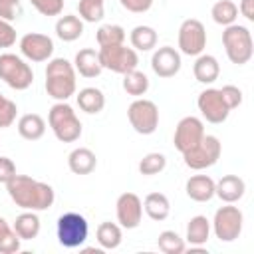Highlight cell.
Returning <instances> with one entry per match:
<instances>
[{"mask_svg": "<svg viewBox=\"0 0 254 254\" xmlns=\"http://www.w3.org/2000/svg\"><path fill=\"white\" fill-rule=\"evenodd\" d=\"M6 190L12 202L24 210H48L56 200V192L48 183L18 173L6 183Z\"/></svg>", "mask_w": 254, "mask_h": 254, "instance_id": "6da1fadb", "label": "cell"}, {"mask_svg": "<svg viewBox=\"0 0 254 254\" xmlns=\"http://www.w3.org/2000/svg\"><path fill=\"white\" fill-rule=\"evenodd\" d=\"M46 91L56 101H67L75 93V67L65 58H54L46 67Z\"/></svg>", "mask_w": 254, "mask_h": 254, "instance_id": "7a4b0ae2", "label": "cell"}, {"mask_svg": "<svg viewBox=\"0 0 254 254\" xmlns=\"http://www.w3.org/2000/svg\"><path fill=\"white\" fill-rule=\"evenodd\" d=\"M48 123L56 139L62 143H73L81 137V121L77 119L73 107L65 101H58L50 107Z\"/></svg>", "mask_w": 254, "mask_h": 254, "instance_id": "3957f363", "label": "cell"}, {"mask_svg": "<svg viewBox=\"0 0 254 254\" xmlns=\"http://www.w3.org/2000/svg\"><path fill=\"white\" fill-rule=\"evenodd\" d=\"M222 44H224V52H226L228 60L236 65L248 64L252 54H254L252 34L246 26H240V24H230L224 28Z\"/></svg>", "mask_w": 254, "mask_h": 254, "instance_id": "277c9868", "label": "cell"}, {"mask_svg": "<svg viewBox=\"0 0 254 254\" xmlns=\"http://www.w3.org/2000/svg\"><path fill=\"white\" fill-rule=\"evenodd\" d=\"M0 79L8 87H12L16 91H24L32 85L34 71H32L30 64H26L20 56L0 54Z\"/></svg>", "mask_w": 254, "mask_h": 254, "instance_id": "5b68a950", "label": "cell"}, {"mask_svg": "<svg viewBox=\"0 0 254 254\" xmlns=\"http://www.w3.org/2000/svg\"><path fill=\"white\" fill-rule=\"evenodd\" d=\"M58 242L64 248H79L89 234V226L85 216H81L79 212H65L58 218Z\"/></svg>", "mask_w": 254, "mask_h": 254, "instance_id": "8992f818", "label": "cell"}, {"mask_svg": "<svg viewBox=\"0 0 254 254\" xmlns=\"http://www.w3.org/2000/svg\"><path fill=\"white\" fill-rule=\"evenodd\" d=\"M99 62L103 65V69L115 71V73H127L131 69H137L139 64V56L137 50L127 48L125 44H117V46H99Z\"/></svg>", "mask_w": 254, "mask_h": 254, "instance_id": "52a82bcc", "label": "cell"}, {"mask_svg": "<svg viewBox=\"0 0 254 254\" xmlns=\"http://www.w3.org/2000/svg\"><path fill=\"white\" fill-rule=\"evenodd\" d=\"M244 214L238 206H232V202H226V206H220L214 212L212 218V230L214 236L220 242H234L242 232Z\"/></svg>", "mask_w": 254, "mask_h": 254, "instance_id": "ba28073f", "label": "cell"}, {"mask_svg": "<svg viewBox=\"0 0 254 254\" xmlns=\"http://www.w3.org/2000/svg\"><path fill=\"white\" fill-rule=\"evenodd\" d=\"M127 119L139 135H151L159 127V107L145 97H137L127 107Z\"/></svg>", "mask_w": 254, "mask_h": 254, "instance_id": "9c48e42d", "label": "cell"}, {"mask_svg": "<svg viewBox=\"0 0 254 254\" xmlns=\"http://www.w3.org/2000/svg\"><path fill=\"white\" fill-rule=\"evenodd\" d=\"M220 153H222V145H220L218 137L204 133V137L200 139V143L196 147H192L190 151L183 153V159H185V165L189 169L202 171V169L212 167L220 159Z\"/></svg>", "mask_w": 254, "mask_h": 254, "instance_id": "30bf717a", "label": "cell"}, {"mask_svg": "<svg viewBox=\"0 0 254 254\" xmlns=\"http://www.w3.org/2000/svg\"><path fill=\"white\" fill-rule=\"evenodd\" d=\"M206 48V30L200 20L187 18L179 28V50L185 56H200Z\"/></svg>", "mask_w": 254, "mask_h": 254, "instance_id": "8fae6325", "label": "cell"}, {"mask_svg": "<svg viewBox=\"0 0 254 254\" xmlns=\"http://www.w3.org/2000/svg\"><path fill=\"white\" fill-rule=\"evenodd\" d=\"M196 105H198V111L200 115L208 121V123H224L230 115V109L220 93V89H214V87H208L204 91L198 93V99H196Z\"/></svg>", "mask_w": 254, "mask_h": 254, "instance_id": "7c38bea8", "label": "cell"}, {"mask_svg": "<svg viewBox=\"0 0 254 254\" xmlns=\"http://www.w3.org/2000/svg\"><path fill=\"white\" fill-rule=\"evenodd\" d=\"M202 137H204L202 121L198 117H194V115H187L177 123V129H175V135H173V143H175V149L179 153H187L192 147H196Z\"/></svg>", "mask_w": 254, "mask_h": 254, "instance_id": "4fadbf2b", "label": "cell"}, {"mask_svg": "<svg viewBox=\"0 0 254 254\" xmlns=\"http://www.w3.org/2000/svg\"><path fill=\"white\" fill-rule=\"evenodd\" d=\"M20 52L30 62H48L54 54V42L50 36L40 32H30L20 38Z\"/></svg>", "mask_w": 254, "mask_h": 254, "instance_id": "5bb4252c", "label": "cell"}, {"mask_svg": "<svg viewBox=\"0 0 254 254\" xmlns=\"http://www.w3.org/2000/svg\"><path fill=\"white\" fill-rule=\"evenodd\" d=\"M115 212H117V222L121 228L133 230L141 224L143 218V202L135 192H123L119 194L115 202Z\"/></svg>", "mask_w": 254, "mask_h": 254, "instance_id": "9a60e30c", "label": "cell"}, {"mask_svg": "<svg viewBox=\"0 0 254 254\" xmlns=\"http://www.w3.org/2000/svg\"><path fill=\"white\" fill-rule=\"evenodd\" d=\"M181 54L171 48V46H163V48H157L153 52V58H151V67L153 71L159 75V77H173L181 71Z\"/></svg>", "mask_w": 254, "mask_h": 254, "instance_id": "2e32d148", "label": "cell"}, {"mask_svg": "<svg viewBox=\"0 0 254 254\" xmlns=\"http://www.w3.org/2000/svg\"><path fill=\"white\" fill-rule=\"evenodd\" d=\"M246 183L238 175H224L218 183H214V194L222 202H236L244 196Z\"/></svg>", "mask_w": 254, "mask_h": 254, "instance_id": "e0dca14e", "label": "cell"}, {"mask_svg": "<svg viewBox=\"0 0 254 254\" xmlns=\"http://www.w3.org/2000/svg\"><path fill=\"white\" fill-rule=\"evenodd\" d=\"M73 67L75 71L81 75V77H97L101 71H103V65L99 62V54L93 50V48H83L75 54V60H73Z\"/></svg>", "mask_w": 254, "mask_h": 254, "instance_id": "ac0fdd59", "label": "cell"}, {"mask_svg": "<svg viewBox=\"0 0 254 254\" xmlns=\"http://www.w3.org/2000/svg\"><path fill=\"white\" fill-rule=\"evenodd\" d=\"M67 167L73 175H89L97 167V157L87 147H77L67 155Z\"/></svg>", "mask_w": 254, "mask_h": 254, "instance_id": "d6986e66", "label": "cell"}, {"mask_svg": "<svg viewBox=\"0 0 254 254\" xmlns=\"http://www.w3.org/2000/svg\"><path fill=\"white\" fill-rule=\"evenodd\" d=\"M185 190L194 202H208L214 196V181L208 175H194L187 181Z\"/></svg>", "mask_w": 254, "mask_h": 254, "instance_id": "ffe728a7", "label": "cell"}, {"mask_svg": "<svg viewBox=\"0 0 254 254\" xmlns=\"http://www.w3.org/2000/svg\"><path fill=\"white\" fill-rule=\"evenodd\" d=\"M192 73H194V79L200 81V83H214L220 75V65H218V60L214 56H208V54H200L196 56V62L192 65Z\"/></svg>", "mask_w": 254, "mask_h": 254, "instance_id": "44dd1931", "label": "cell"}, {"mask_svg": "<svg viewBox=\"0 0 254 254\" xmlns=\"http://www.w3.org/2000/svg\"><path fill=\"white\" fill-rule=\"evenodd\" d=\"M18 133L26 141H38L46 133V121L38 113H26L18 119Z\"/></svg>", "mask_w": 254, "mask_h": 254, "instance_id": "7402d4cb", "label": "cell"}, {"mask_svg": "<svg viewBox=\"0 0 254 254\" xmlns=\"http://www.w3.org/2000/svg\"><path fill=\"white\" fill-rule=\"evenodd\" d=\"M83 34V20L75 14H65L56 22V36L62 42H75Z\"/></svg>", "mask_w": 254, "mask_h": 254, "instance_id": "603a6c76", "label": "cell"}, {"mask_svg": "<svg viewBox=\"0 0 254 254\" xmlns=\"http://www.w3.org/2000/svg\"><path fill=\"white\" fill-rule=\"evenodd\" d=\"M143 208L147 216L155 222H163L171 214V202L163 192H149L143 200Z\"/></svg>", "mask_w": 254, "mask_h": 254, "instance_id": "cb8c5ba5", "label": "cell"}, {"mask_svg": "<svg viewBox=\"0 0 254 254\" xmlns=\"http://www.w3.org/2000/svg\"><path fill=\"white\" fill-rule=\"evenodd\" d=\"M12 228L20 236V240H34L40 234L42 224H40V218H38L36 210H26V212L16 216Z\"/></svg>", "mask_w": 254, "mask_h": 254, "instance_id": "d4e9b609", "label": "cell"}, {"mask_svg": "<svg viewBox=\"0 0 254 254\" xmlns=\"http://www.w3.org/2000/svg\"><path fill=\"white\" fill-rule=\"evenodd\" d=\"M208 236H210V220L202 214L192 216L187 224V242L192 246H202L206 244Z\"/></svg>", "mask_w": 254, "mask_h": 254, "instance_id": "484cf974", "label": "cell"}, {"mask_svg": "<svg viewBox=\"0 0 254 254\" xmlns=\"http://www.w3.org/2000/svg\"><path fill=\"white\" fill-rule=\"evenodd\" d=\"M77 105H79L81 111H85L89 115L99 113L105 107V95L97 87H83L77 93Z\"/></svg>", "mask_w": 254, "mask_h": 254, "instance_id": "4316f807", "label": "cell"}, {"mask_svg": "<svg viewBox=\"0 0 254 254\" xmlns=\"http://www.w3.org/2000/svg\"><path fill=\"white\" fill-rule=\"evenodd\" d=\"M95 238L99 242V246L103 250H115L121 240H123V232H121V226L115 224V222H101L95 230Z\"/></svg>", "mask_w": 254, "mask_h": 254, "instance_id": "83f0119b", "label": "cell"}, {"mask_svg": "<svg viewBox=\"0 0 254 254\" xmlns=\"http://www.w3.org/2000/svg\"><path fill=\"white\" fill-rule=\"evenodd\" d=\"M131 46L133 50H139V52H149L157 46V32L155 28L151 26H135L131 30Z\"/></svg>", "mask_w": 254, "mask_h": 254, "instance_id": "f1b7e54d", "label": "cell"}, {"mask_svg": "<svg viewBox=\"0 0 254 254\" xmlns=\"http://www.w3.org/2000/svg\"><path fill=\"white\" fill-rule=\"evenodd\" d=\"M210 16H212V20L216 24H220V26L226 28V26L234 24V20L238 18V6L232 0H218V2L212 4Z\"/></svg>", "mask_w": 254, "mask_h": 254, "instance_id": "f546056e", "label": "cell"}, {"mask_svg": "<svg viewBox=\"0 0 254 254\" xmlns=\"http://www.w3.org/2000/svg\"><path fill=\"white\" fill-rule=\"evenodd\" d=\"M123 89L127 95L141 97L149 89V77L139 69H131V71L123 73Z\"/></svg>", "mask_w": 254, "mask_h": 254, "instance_id": "4dcf8cb0", "label": "cell"}, {"mask_svg": "<svg viewBox=\"0 0 254 254\" xmlns=\"http://www.w3.org/2000/svg\"><path fill=\"white\" fill-rule=\"evenodd\" d=\"M99 46H117L125 42V30L119 24H103L95 32Z\"/></svg>", "mask_w": 254, "mask_h": 254, "instance_id": "1f68e13d", "label": "cell"}, {"mask_svg": "<svg viewBox=\"0 0 254 254\" xmlns=\"http://www.w3.org/2000/svg\"><path fill=\"white\" fill-rule=\"evenodd\" d=\"M20 236L14 232V228L6 222V218L0 216V254H14L20 250Z\"/></svg>", "mask_w": 254, "mask_h": 254, "instance_id": "d6a6232c", "label": "cell"}, {"mask_svg": "<svg viewBox=\"0 0 254 254\" xmlns=\"http://www.w3.org/2000/svg\"><path fill=\"white\" fill-rule=\"evenodd\" d=\"M157 246L165 254H181L187 248L185 238H181L175 230H163L159 234V238H157Z\"/></svg>", "mask_w": 254, "mask_h": 254, "instance_id": "836d02e7", "label": "cell"}, {"mask_svg": "<svg viewBox=\"0 0 254 254\" xmlns=\"http://www.w3.org/2000/svg\"><path fill=\"white\" fill-rule=\"evenodd\" d=\"M165 167H167V157L163 153H147L139 161V173L145 177L159 175L161 171H165Z\"/></svg>", "mask_w": 254, "mask_h": 254, "instance_id": "e575fe53", "label": "cell"}, {"mask_svg": "<svg viewBox=\"0 0 254 254\" xmlns=\"http://www.w3.org/2000/svg\"><path fill=\"white\" fill-rule=\"evenodd\" d=\"M77 10H79V18H81L83 22H99V20L105 16L103 2L79 0V2H77Z\"/></svg>", "mask_w": 254, "mask_h": 254, "instance_id": "d590c367", "label": "cell"}, {"mask_svg": "<svg viewBox=\"0 0 254 254\" xmlns=\"http://www.w3.org/2000/svg\"><path fill=\"white\" fill-rule=\"evenodd\" d=\"M30 2L42 16H60L64 10V0H30Z\"/></svg>", "mask_w": 254, "mask_h": 254, "instance_id": "8d00e7d4", "label": "cell"}, {"mask_svg": "<svg viewBox=\"0 0 254 254\" xmlns=\"http://www.w3.org/2000/svg\"><path fill=\"white\" fill-rule=\"evenodd\" d=\"M16 113H18V107L12 99L6 97V101L0 105V129H6L10 127L14 121H16Z\"/></svg>", "mask_w": 254, "mask_h": 254, "instance_id": "74e56055", "label": "cell"}, {"mask_svg": "<svg viewBox=\"0 0 254 254\" xmlns=\"http://www.w3.org/2000/svg\"><path fill=\"white\" fill-rule=\"evenodd\" d=\"M220 93H222V97H224V101H226L230 111L236 109L242 103V91L236 85H224V87H220Z\"/></svg>", "mask_w": 254, "mask_h": 254, "instance_id": "f35d334b", "label": "cell"}, {"mask_svg": "<svg viewBox=\"0 0 254 254\" xmlns=\"http://www.w3.org/2000/svg\"><path fill=\"white\" fill-rule=\"evenodd\" d=\"M16 44V30L8 20L0 18V48H12Z\"/></svg>", "mask_w": 254, "mask_h": 254, "instance_id": "ab89813d", "label": "cell"}, {"mask_svg": "<svg viewBox=\"0 0 254 254\" xmlns=\"http://www.w3.org/2000/svg\"><path fill=\"white\" fill-rule=\"evenodd\" d=\"M18 6H20V0H0V18L12 22L18 14Z\"/></svg>", "mask_w": 254, "mask_h": 254, "instance_id": "60d3db41", "label": "cell"}, {"mask_svg": "<svg viewBox=\"0 0 254 254\" xmlns=\"http://www.w3.org/2000/svg\"><path fill=\"white\" fill-rule=\"evenodd\" d=\"M16 175V165L10 157H0V183L6 185Z\"/></svg>", "mask_w": 254, "mask_h": 254, "instance_id": "b9f144b4", "label": "cell"}, {"mask_svg": "<svg viewBox=\"0 0 254 254\" xmlns=\"http://www.w3.org/2000/svg\"><path fill=\"white\" fill-rule=\"evenodd\" d=\"M119 2L125 10L135 12V14H143L153 6V0H119Z\"/></svg>", "mask_w": 254, "mask_h": 254, "instance_id": "7bdbcfd3", "label": "cell"}, {"mask_svg": "<svg viewBox=\"0 0 254 254\" xmlns=\"http://www.w3.org/2000/svg\"><path fill=\"white\" fill-rule=\"evenodd\" d=\"M238 12H240V14H242L246 20L254 22V0H240Z\"/></svg>", "mask_w": 254, "mask_h": 254, "instance_id": "ee69618b", "label": "cell"}, {"mask_svg": "<svg viewBox=\"0 0 254 254\" xmlns=\"http://www.w3.org/2000/svg\"><path fill=\"white\" fill-rule=\"evenodd\" d=\"M4 101H6V97H4V95H2V93H0V105H2V103H4Z\"/></svg>", "mask_w": 254, "mask_h": 254, "instance_id": "f6af8a7d", "label": "cell"}, {"mask_svg": "<svg viewBox=\"0 0 254 254\" xmlns=\"http://www.w3.org/2000/svg\"><path fill=\"white\" fill-rule=\"evenodd\" d=\"M93 2H105V0H93Z\"/></svg>", "mask_w": 254, "mask_h": 254, "instance_id": "bcb514c9", "label": "cell"}]
</instances>
